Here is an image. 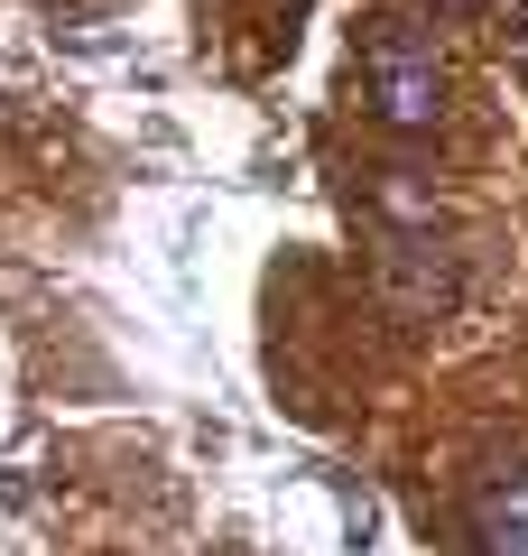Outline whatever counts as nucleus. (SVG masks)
I'll list each match as a JSON object with an SVG mask.
<instances>
[{
	"mask_svg": "<svg viewBox=\"0 0 528 556\" xmlns=\"http://www.w3.org/2000/svg\"><path fill=\"white\" fill-rule=\"evenodd\" d=\"M362 102H372L380 130H436L445 121V56L399 10L362 20Z\"/></svg>",
	"mask_w": 528,
	"mask_h": 556,
	"instance_id": "1",
	"label": "nucleus"
},
{
	"mask_svg": "<svg viewBox=\"0 0 528 556\" xmlns=\"http://www.w3.org/2000/svg\"><path fill=\"white\" fill-rule=\"evenodd\" d=\"M464 519H473V547L482 556H528V455L482 464L473 492H464Z\"/></svg>",
	"mask_w": 528,
	"mask_h": 556,
	"instance_id": "2",
	"label": "nucleus"
},
{
	"mask_svg": "<svg viewBox=\"0 0 528 556\" xmlns=\"http://www.w3.org/2000/svg\"><path fill=\"white\" fill-rule=\"evenodd\" d=\"M427 10H436V20H482L491 0H427Z\"/></svg>",
	"mask_w": 528,
	"mask_h": 556,
	"instance_id": "3",
	"label": "nucleus"
}]
</instances>
